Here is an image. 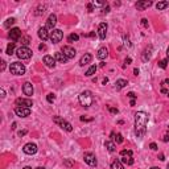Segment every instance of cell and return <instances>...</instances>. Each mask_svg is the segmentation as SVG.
Instances as JSON below:
<instances>
[{
  "label": "cell",
  "instance_id": "9",
  "mask_svg": "<svg viewBox=\"0 0 169 169\" xmlns=\"http://www.w3.org/2000/svg\"><path fill=\"white\" fill-rule=\"evenodd\" d=\"M37 145L34 143H28V144H25L24 145V148H23V151H24V153L25 155H34L37 152Z\"/></svg>",
  "mask_w": 169,
  "mask_h": 169
},
{
  "label": "cell",
  "instance_id": "43",
  "mask_svg": "<svg viewBox=\"0 0 169 169\" xmlns=\"http://www.w3.org/2000/svg\"><path fill=\"white\" fill-rule=\"evenodd\" d=\"M87 9H89V12H93V11H94V5H93V3H89V4H87Z\"/></svg>",
  "mask_w": 169,
  "mask_h": 169
},
{
  "label": "cell",
  "instance_id": "30",
  "mask_svg": "<svg viewBox=\"0 0 169 169\" xmlns=\"http://www.w3.org/2000/svg\"><path fill=\"white\" fill-rule=\"evenodd\" d=\"M5 53L8 54V56H12V54L15 53V42H9L7 46V50H5Z\"/></svg>",
  "mask_w": 169,
  "mask_h": 169
},
{
  "label": "cell",
  "instance_id": "46",
  "mask_svg": "<svg viewBox=\"0 0 169 169\" xmlns=\"http://www.w3.org/2000/svg\"><path fill=\"white\" fill-rule=\"evenodd\" d=\"M108 110H110V111L112 112V114H118V108H112V107H108Z\"/></svg>",
  "mask_w": 169,
  "mask_h": 169
},
{
  "label": "cell",
  "instance_id": "25",
  "mask_svg": "<svg viewBox=\"0 0 169 169\" xmlns=\"http://www.w3.org/2000/svg\"><path fill=\"white\" fill-rule=\"evenodd\" d=\"M104 147L108 149V152H115L116 151V145H115L114 141H110V140L106 141V143H104Z\"/></svg>",
  "mask_w": 169,
  "mask_h": 169
},
{
  "label": "cell",
  "instance_id": "6",
  "mask_svg": "<svg viewBox=\"0 0 169 169\" xmlns=\"http://www.w3.org/2000/svg\"><path fill=\"white\" fill-rule=\"evenodd\" d=\"M62 37H64V33H62V30L61 29H53L50 32V41L53 44H57V42H60L62 40Z\"/></svg>",
  "mask_w": 169,
  "mask_h": 169
},
{
  "label": "cell",
  "instance_id": "21",
  "mask_svg": "<svg viewBox=\"0 0 169 169\" xmlns=\"http://www.w3.org/2000/svg\"><path fill=\"white\" fill-rule=\"evenodd\" d=\"M160 90L162 94H165L169 97V79H164L161 82V86H160Z\"/></svg>",
  "mask_w": 169,
  "mask_h": 169
},
{
  "label": "cell",
  "instance_id": "41",
  "mask_svg": "<svg viewBox=\"0 0 169 169\" xmlns=\"http://www.w3.org/2000/svg\"><path fill=\"white\" fill-rule=\"evenodd\" d=\"M120 155L124 156V155H132V151H127V149H123L122 152H120Z\"/></svg>",
  "mask_w": 169,
  "mask_h": 169
},
{
  "label": "cell",
  "instance_id": "37",
  "mask_svg": "<svg viewBox=\"0 0 169 169\" xmlns=\"http://www.w3.org/2000/svg\"><path fill=\"white\" fill-rule=\"evenodd\" d=\"M115 137V141H116V144H122L123 143V136H122V133H116V136H114Z\"/></svg>",
  "mask_w": 169,
  "mask_h": 169
},
{
  "label": "cell",
  "instance_id": "44",
  "mask_svg": "<svg viewBox=\"0 0 169 169\" xmlns=\"http://www.w3.org/2000/svg\"><path fill=\"white\" fill-rule=\"evenodd\" d=\"M24 135H27V130H23V131H19L17 132V136H24Z\"/></svg>",
  "mask_w": 169,
  "mask_h": 169
},
{
  "label": "cell",
  "instance_id": "2",
  "mask_svg": "<svg viewBox=\"0 0 169 169\" xmlns=\"http://www.w3.org/2000/svg\"><path fill=\"white\" fill-rule=\"evenodd\" d=\"M78 101L81 103V106H83V107H90L94 102V97H93V94H91V91L85 90L79 94Z\"/></svg>",
  "mask_w": 169,
  "mask_h": 169
},
{
  "label": "cell",
  "instance_id": "7",
  "mask_svg": "<svg viewBox=\"0 0 169 169\" xmlns=\"http://www.w3.org/2000/svg\"><path fill=\"white\" fill-rule=\"evenodd\" d=\"M15 104L17 106V107H27V108H30L33 106V102L32 99H29V98H17Z\"/></svg>",
  "mask_w": 169,
  "mask_h": 169
},
{
  "label": "cell",
  "instance_id": "50",
  "mask_svg": "<svg viewBox=\"0 0 169 169\" xmlns=\"http://www.w3.org/2000/svg\"><path fill=\"white\" fill-rule=\"evenodd\" d=\"M4 69H5V62L1 61V69H0V70H1V72H4Z\"/></svg>",
  "mask_w": 169,
  "mask_h": 169
},
{
  "label": "cell",
  "instance_id": "16",
  "mask_svg": "<svg viewBox=\"0 0 169 169\" xmlns=\"http://www.w3.org/2000/svg\"><path fill=\"white\" fill-rule=\"evenodd\" d=\"M23 91H24V94H25L27 97H30V95H33V86L30 82H25L24 85H23Z\"/></svg>",
  "mask_w": 169,
  "mask_h": 169
},
{
  "label": "cell",
  "instance_id": "38",
  "mask_svg": "<svg viewBox=\"0 0 169 169\" xmlns=\"http://www.w3.org/2000/svg\"><path fill=\"white\" fill-rule=\"evenodd\" d=\"M168 61H169L168 58H165V60H161V61L158 62V66H160L161 69H165V68H166V64H168Z\"/></svg>",
  "mask_w": 169,
  "mask_h": 169
},
{
  "label": "cell",
  "instance_id": "39",
  "mask_svg": "<svg viewBox=\"0 0 169 169\" xmlns=\"http://www.w3.org/2000/svg\"><path fill=\"white\" fill-rule=\"evenodd\" d=\"M54 99H56V97H54V94H48V95H46V101L48 102H49V103H53V102H54Z\"/></svg>",
  "mask_w": 169,
  "mask_h": 169
},
{
  "label": "cell",
  "instance_id": "3",
  "mask_svg": "<svg viewBox=\"0 0 169 169\" xmlns=\"http://www.w3.org/2000/svg\"><path fill=\"white\" fill-rule=\"evenodd\" d=\"M9 70H11L12 74L15 76H23L25 74V66L20 64V62H12L11 66H9Z\"/></svg>",
  "mask_w": 169,
  "mask_h": 169
},
{
  "label": "cell",
  "instance_id": "36",
  "mask_svg": "<svg viewBox=\"0 0 169 169\" xmlns=\"http://www.w3.org/2000/svg\"><path fill=\"white\" fill-rule=\"evenodd\" d=\"M64 165L68 166V168H72V166H74V161L69 160V158H65V160H64Z\"/></svg>",
  "mask_w": 169,
  "mask_h": 169
},
{
  "label": "cell",
  "instance_id": "19",
  "mask_svg": "<svg viewBox=\"0 0 169 169\" xmlns=\"http://www.w3.org/2000/svg\"><path fill=\"white\" fill-rule=\"evenodd\" d=\"M91 60H93V56H91V54H89V53L83 54L82 57H81V60H79V65L81 66L87 65V64H90L91 62Z\"/></svg>",
  "mask_w": 169,
  "mask_h": 169
},
{
  "label": "cell",
  "instance_id": "13",
  "mask_svg": "<svg viewBox=\"0 0 169 169\" xmlns=\"http://www.w3.org/2000/svg\"><path fill=\"white\" fill-rule=\"evenodd\" d=\"M106 34H107V24L106 23H101L99 24V28H98V36L101 40L106 38Z\"/></svg>",
  "mask_w": 169,
  "mask_h": 169
},
{
  "label": "cell",
  "instance_id": "12",
  "mask_svg": "<svg viewBox=\"0 0 169 169\" xmlns=\"http://www.w3.org/2000/svg\"><path fill=\"white\" fill-rule=\"evenodd\" d=\"M61 52L65 54L66 57H68V60H72V58H74V57H76V54H77L76 49H74V48H72V46H64Z\"/></svg>",
  "mask_w": 169,
  "mask_h": 169
},
{
  "label": "cell",
  "instance_id": "5",
  "mask_svg": "<svg viewBox=\"0 0 169 169\" xmlns=\"http://www.w3.org/2000/svg\"><path fill=\"white\" fill-rule=\"evenodd\" d=\"M53 122L56 123V124H60L61 128H64V130L68 131V132H72V131H73V126H72V124H70L69 122H66L65 119H62L61 116H54Z\"/></svg>",
  "mask_w": 169,
  "mask_h": 169
},
{
  "label": "cell",
  "instance_id": "20",
  "mask_svg": "<svg viewBox=\"0 0 169 169\" xmlns=\"http://www.w3.org/2000/svg\"><path fill=\"white\" fill-rule=\"evenodd\" d=\"M54 60L58 61L60 64H66V62H68V57H66L62 52H57V53H54Z\"/></svg>",
  "mask_w": 169,
  "mask_h": 169
},
{
  "label": "cell",
  "instance_id": "24",
  "mask_svg": "<svg viewBox=\"0 0 169 169\" xmlns=\"http://www.w3.org/2000/svg\"><path fill=\"white\" fill-rule=\"evenodd\" d=\"M127 85H128V82H127L126 79H118L115 82V87H116V90H122L123 87H126Z\"/></svg>",
  "mask_w": 169,
  "mask_h": 169
},
{
  "label": "cell",
  "instance_id": "23",
  "mask_svg": "<svg viewBox=\"0 0 169 169\" xmlns=\"http://www.w3.org/2000/svg\"><path fill=\"white\" fill-rule=\"evenodd\" d=\"M120 161H122L123 164H127V165H132L133 157H132V155H124V156H122V160H120Z\"/></svg>",
  "mask_w": 169,
  "mask_h": 169
},
{
  "label": "cell",
  "instance_id": "14",
  "mask_svg": "<svg viewBox=\"0 0 169 169\" xmlns=\"http://www.w3.org/2000/svg\"><path fill=\"white\" fill-rule=\"evenodd\" d=\"M56 24H57V16H56L54 13H52L50 16L48 17V20H46V28L53 30L54 27H56Z\"/></svg>",
  "mask_w": 169,
  "mask_h": 169
},
{
  "label": "cell",
  "instance_id": "52",
  "mask_svg": "<svg viewBox=\"0 0 169 169\" xmlns=\"http://www.w3.org/2000/svg\"><path fill=\"white\" fill-rule=\"evenodd\" d=\"M158 158H160L161 161H164V160H165V158H164V155H162V153H160V156H158Z\"/></svg>",
  "mask_w": 169,
  "mask_h": 169
},
{
  "label": "cell",
  "instance_id": "11",
  "mask_svg": "<svg viewBox=\"0 0 169 169\" xmlns=\"http://www.w3.org/2000/svg\"><path fill=\"white\" fill-rule=\"evenodd\" d=\"M9 38L12 40V41H17V40H20L23 37V34H21V30L19 28H12L11 30H9Z\"/></svg>",
  "mask_w": 169,
  "mask_h": 169
},
{
  "label": "cell",
  "instance_id": "32",
  "mask_svg": "<svg viewBox=\"0 0 169 169\" xmlns=\"http://www.w3.org/2000/svg\"><path fill=\"white\" fill-rule=\"evenodd\" d=\"M45 9H46L45 5H38V7H37V11H36V16H41V15H44Z\"/></svg>",
  "mask_w": 169,
  "mask_h": 169
},
{
  "label": "cell",
  "instance_id": "10",
  "mask_svg": "<svg viewBox=\"0 0 169 169\" xmlns=\"http://www.w3.org/2000/svg\"><path fill=\"white\" fill-rule=\"evenodd\" d=\"M15 114L20 118H27V116L30 115V108L27 107H16L15 108Z\"/></svg>",
  "mask_w": 169,
  "mask_h": 169
},
{
  "label": "cell",
  "instance_id": "55",
  "mask_svg": "<svg viewBox=\"0 0 169 169\" xmlns=\"http://www.w3.org/2000/svg\"><path fill=\"white\" fill-rule=\"evenodd\" d=\"M130 104H131V106H135V99H132V101L130 102Z\"/></svg>",
  "mask_w": 169,
  "mask_h": 169
},
{
  "label": "cell",
  "instance_id": "17",
  "mask_svg": "<svg viewBox=\"0 0 169 169\" xmlns=\"http://www.w3.org/2000/svg\"><path fill=\"white\" fill-rule=\"evenodd\" d=\"M38 37L42 40V41H46V40L50 37V34H49V32H48L46 27H44V28H40L38 29Z\"/></svg>",
  "mask_w": 169,
  "mask_h": 169
},
{
  "label": "cell",
  "instance_id": "4",
  "mask_svg": "<svg viewBox=\"0 0 169 169\" xmlns=\"http://www.w3.org/2000/svg\"><path fill=\"white\" fill-rule=\"evenodd\" d=\"M16 56L20 60H29V58L32 57V50L28 46H20L16 50Z\"/></svg>",
  "mask_w": 169,
  "mask_h": 169
},
{
  "label": "cell",
  "instance_id": "54",
  "mask_svg": "<svg viewBox=\"0 0 169 169\" xmlns=\"http://www.w3.org/2000/svg\"><path fill=\"white\" fill-rule=\"evenodd\" d=\"M133 73H135V76H137V74H139V69H135V70H133Z\"/></svg>",
  "mask_w": 169,
  "mask_h": 169
},
{
  "label": "cell",
  "instance_id": "34",
  "mask_svg": "<svg viewBox=\"0 0 169 169\" xmlns=\"http://www.w3.org/2000/svg\"><path fill=\"white\" fill-rule=\"evenodd\" d=\"M15 23H16V20H15L13 17H11V19H8L7 21L4 23V27H5V28H9L11 25H13Z\"/></svg>",
  "mask_w": 169,
  "mask_h": 169
},
{
  "label": "cell",
  "instance_id": "8",
  "mask_svg": "<svg viewBox=\"0 0 169 169\" xmlns=\"http://www.w3.org/2000/svg\"><path fill=\"white\" fill-rule=\"evenodd\" d=\"M83 158H85V162H86L87 165L97 166V157H95L94 153H91V152H86L85 156H83Z\"/></svg>",
  "mask_w": 169,
  "mask_h": 169
},
{
  "label": "cell",
  "instance_id": "26",
  "mask_svg": "<svg viewBox=\"0 0 169 169\" xmlns=\"http://www.w3.org/2000/svg\"><path fill=\"white\" fill-rule=\"evenodd\" d=\"M168 7H169V1H158L156 4V8H157L158 11H162V9H165Z\"/></svg>",
  "mask_w": 169,
  "mask_h": 169
},
{
  "label": "cell",
  "instance_id": "49",
  "mask_svg": "<svg viewBox=\"0 0 169 169\" xmlns=\"http://www.w3.org/2000/svg\"><path fill=\"white\" fill-rule=\"evenodd\" d=\"M141 24H143L144 27H148V23H147V20H145V19H143V20H141Z\"/></svg>",
  "mask_w": 169,
  "mask_h": 169
},
{
  "label": "cell",
  "instance_id": "56",
  "mask_svg": "<svg viewBox=\"0 0 169 169\" xmlns=\"http://www.w3.org/2000/svg\"><path fill=\"white\" fill-rule=\"evenodd\" d=\"M166 56H168V60H169V48H168V50H166Z\"/></svg>",
  "mask_w": 169,
  "mask_h": 169
},
{
  "label": "cell",
  "instance_id": "53",
  "mask_svg": "<svg viewBox=\"0 0 169 169\" xmlns=\"http://www.w3.org/2000/svg\"><path fill=\"white\" fill-rule=\"evenodd\" d=\"M162 140H164V141H168V140H169V136H168V135H165V136H164V139H162Z\"/></svg>",
  "mask_w": 169,
  "mask_h": 169
},
{
  "label": "cell",
  "instance_id": "57",
  "mask_svg": "<svg viewBox=\"0 0 169 169\" xmlns=\"http://www.w3.org/2000/svg\"><path fill=\"white\" fill-rule=\"evenodd\" d=\"M23 169H32L30 166H25V168H23Z\"/></svg>",
  "mask_w": 169,
  "mask_h": 169
},
{
  "label": "cell",
  "instance_id": "51",
  "mask_svg": "<svg viewBox=\"0 0 169 169\" xmlns=\"http://www.w3.org/2000/svg\"><path fill=\"white\" fill-rule=\"evenodd\" d=\"M131 61H132V60H131V58H126V61H124V62H126L127 65H128V64H131Z\"/></svg>",
  "mask_w": 169,
  "mask_h": 169
},
{
  "label": "cell",
  "instance_id": "1",
  "mask_svg": "<svg viewBox=\"0 0 169 169\" xmlns=\"http://www.w3.org/2000/svg\"><path fill=\"white\" fill-rule=\"evenodd\" d=\"M148 114L144 111H137L135 114V135L137 137H143L147 133Z\"/></svg>",
  "mask_w": 169,
  "mask_h": 169
},
{
  "label": "cell",
  "instance_id": "40",
  "mask_svg": "<svg viewBox=\"0 0 169 169\" xmlns=\"http://www.w3.org/2000/svg\"><path fill=\"white\" fill-rule=\"evenodd\" d=\"M149 148H151L152 151H157V144H156V143H151V144H149Z\"/></svg>",
  "mask_w": 169,
  "mask_h": 169
},
{
  "label": "cell",
  "instance_id": "15",
  "mask_svg": "<svg viewBox=\"0 0 169 169\" xmlns=\"http://www.w3.org/2000/svg\"><path fill=\"white\" fill-rule=\"evenodd\" d=\"M152 5V1L151 0H143V1H137L136 3V8L139 11H144V9H147Z\"/></svg>",
  "mask_w": 169,
  "mask_h": 169
},
{
  "label": "cell",
  "instance_id": "22",
  "mask_svg": "<svg viewBox=\"0 0 169 169\" xmlns=\"http://www.w3.org/2000/svg\"><path fill=\"white\" fill-rule=\"evenodd\" d=\"M108 56V49L107 48H101V49H98L97 52V57L99 58V60H104V58H107Z\"/></svg>",
  "mask_w": 169,
  "mask_h": 169
},
{
  "label": "cell",
  "instance_id": "58",
  "mask_svg": "<svg viewBox=\"0 0 169 169\" xmlns=\"http://www.w3.org/2000/svg\"><path fill=\"white\" fill-rule=\"evenodd\" d=\"M36 169H45L44 166H38V168H36Z\"/></svg>",
  "mask_w": 169,
  "mask_h": 169
},
{
  "label": "cell",
  "instance_id": "35",
  "mask_svg": "<svg viewBox=\"0 0 169 169\" xmlns=\"http://www.w3.org/2000/svg\"><path fill=\"white\" fill-rule=\"evenodd\" d=\"M93 5H94V7H106L107 3H106V1H95V0H94Z\"/></svg>",
  "mask_w": 169,
  "mask_h": 169
},
{
  "label": "cell",
  "instance_id": "33",
  "mask_svg": "<svg viewBox=\"0 0 169 169\" xmlns=\"http://www.w3.org/2000/svg\"><path fill=\"white\" fill-rule=\"evenodd\" d=\"M20 40H21L23 46H27L28 44H30V37H29V36H23Z\"/></svg>",
  "mask_w": 169,
  "mask_h": 169
},
{
  "label": "cell",
  "instance_id": "59",
  "mask_svg": "<svg viewBox=\"0 0 169 169\" xmlns=\"http://www.w3.org/2000/svg\"><path fill=\"white\" fill-rule=\"evenodd\" d=\"M151 169H160V168H156V166H153V168H151Z\"/></svg>",
  "mask_w": 169,
  "mask_h": 169
},
{
  "label": "cell",
  "instance_id": "45",
  "mask_svg": "<svg viewBox=\"0 0 169 169\" xmlns=\"http://www.w3.org/2000/svg\"><path fill=\"white\" fill-rule=\"evenodd\" d=\"M0 97H1V99L5 98V91H4V89H0Z\"/></svg>",
  "mask_w": 169,
  "mask_h": 169
},
{
  "label": "cell",
  "instance_id": "28",
  "mask_svg": "<svg viewBox=\"0 0 169 169\" xmlns=\"http://www.w3.org/2000/svg\"><path fill=\"white\" fill-rule=\"evenodd\" d=\"M97 65H93V66H90V68L87 69V72L85 73V76L86 77H91L93 74H95V72H97Z\"/></svg>",
  "mask_w": 169,
  "mask_h": 169
},
{
  "label": "cell",
  "instance_id": "48",
  "mask_svg": "<svg viewBox=\"0 0 169 169\" xmlns=\"http://www.w3.org/2000/svg\"><path fill=\"white\" fill-rule=\"evenodd\" d=\"M38 49H40V50H45V49H46V46H45L44 44H41V45L38 46Z\"/></svg>",
  "mask_w": 169,
  "mask_h": 169
},
{
  "label": "cell",
  "instance_id": "18",
  "mask_svg": "<svg viewBox=\"0 0 169 169\" xmlns=\"http://www.w3.org/2000/svg\"><path fill=\"white\" fill-rule=\"evenodd\" d=\"M42 61L48 68H50V69H53L54 66H56V60H54V57H52V56H45Z\"/></svg>",
  "mask_w": 169,
  "mask_h": 169
},
{
  "label": "cell",
  "instance_id": "31",
  "mask_svg": "<svg viewBox=\"0 0 169 169\" xmlns=\"http://www.w3.org/2000/svg\"><path fill=\"white\" fill-rule=\"evenodd\" d=\"M78 40H79V36L78 34H76V33H72V34H69V37H68L69 42H77Z\"/></svg>",
  "mask_w": 169,
  "mask_h": 169
},
{
  "label": "cell",
  "instance_id": "27",
  "mask_svg": "<svg viewBox=\"0 0 169 169\" xmlns=\"http://www.w3.org/2000/svg\"><path fill=\"white\" fill-rule=\"evenodd\" d=\"M111 169H124L123 162L120 161V160H115V161L111 164Z\"/></svg>",
  "mask_w": 169,
  "mask_h": 169
},
{
  "label": "cell",
  "instance_id": "47",
  "mask_svg": "<svg viewBox=\"0 0 169 169\" xmlns=\"http://www.w3.org/2000/svg\"><path fill=\"white\" fill-rule=\"evenodd\" d=\"M108 12H110V7H108V5H106V7H104V9H103V13H108Z\"/></svg>",
  "mask_w": 169,
  "mask_h": 169
},
{
  "label": "cell",
  "instance_id": "42",
  "mask_svg": "<svg viewBox=\"0 0 169 169\" xmlns=\"http://www.w3.org/2000/svg\"><path fill=\"white\" fill-rule=\"evenodd\" d=\"M127 97H128V98H131V99H135V98H136V94L131 91V93H128V94H127Z\"/></svg>",
  "mask_w": 169,
  "mask_h": 169
},
{
  "label": "cell",
  "instance_id": "29",
  "mask_svg": "<svg viewBox=\"0 0 169 169\" xmlns=\"http://www.w3.org/2000/svg\"><path fill=\"white\" fill-rule=\"evenodd\" d=\"M151 52H152V46H149L148 49H145V52H144L143 54V61L147 62L149 58H151Z\"/></svg>",
  "mask_w": 169,
  "mask_h": 169
},
{
  "label": "cell",
  "instance_id": "60",
  "mask_svg": "<svg viewBox=\"0 0 169 169\" xmlns=\"http://www.w3.org/2000/svg\"><path fill=\"white\" fill-rule=\"evenodd\" d=\"M166 168H168V169H169V164H168V166H166Z\"/></svg>",
  "mask_w": 169,
  "mask_h": 169
}]
</instances>
